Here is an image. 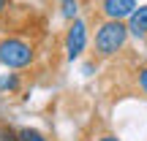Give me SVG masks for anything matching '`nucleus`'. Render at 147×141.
I'll list each match as a JSON object with an SVG mask.
<instances>
[{
    "instance_id": "f03ea898",
    "label": "nucleus",
    "mask_w": 147,
    "mask_h": 141,
    "mask_svg": "<svg viewBox=\"0 0 147 141\" xmlns=\"http://www.w3.org/2000/svg\"><path fill=\"white\" fill-rule=\"evenodd\" d=\"M33 60H36V49H33L30 41H25V38H3L0 41V65H5V68H27V65H33Z\"/></svg>"
},
{
    "instance_id": "423d86ee",
    "label": "nucleus",
    "mask_w": 147,
    "mask_h": 141,
    "mask_svg": "<svg viewBox=\"0 0 147 141\" xmlns=\"http://www.w3.org/2000/svg\"><path fill=\"white\" fill-rule=\"evenodd\" d=\"M0 90H8V92H16V90H19V76H16V73H8V76H3L0 79Z\"/></svg>"
},
{
    "instance_id": "39448f33",
    "label": "nucleus",
    "mask_w": 147,
    "mask_h": 141,
    "mask_svg": "<svg viewBox=\"0 0 147 141\" xmlns=\"http://www.w3.org/2000/svg\"><path fill=\"white\" fill-rule=\"evenodd\" d=\"M128 33L136 38L147 35V5H139V8H134V14L128 16Z\"/></svg>"
},
{
    "instance_id": "6e6552de",
    "label": "nucleus",
    "mask_w": 147,
    "mask_h": 141,
    "mask_svg": "<svg viewBox=\"0 0 147 141\" xmlns=\"http://www.w3.org/2000/svg\"><path fill=\"white\" fill-rule=\"evenodd\" d=\"M60 5H63V16H65V19H76V0H60Z\"/></svg>"
},
{
    "instance_id": "9b49d317",
    "label": "nucleus",
    "mask_w": 147,
    "mask_h": 141,
    "mask_svg": "<svg viewBox=\"0 0 147 141\" xmlns=\"http://www.w3.org/2000/svg\"><path fill=\"white\" fill-rule=\"evenodd\" d=\"M8 3H11V0H0V14H3V11L8 8Z\"/></svg>"
},
{
    "instance_id": "f257e3e1",
    "label": "nucleus",
    "mask_w": 147,
    "mask_h": 141,
    "mask_svg": "<svg viewBox=\"0 0 147 141\" xmlns=\"http://www.w3.org/2000/svg\"><path fill=\"white\" fill-rule=\"evenodd\" d=\"M128 41V25L123 19H106L104 25L95 30V41H93V52L95 57L106 60L115 57Z\"/></svg>"
},
{
    "instance_id": "1a4fd4ad",
    "label": "nucleus",
    "mask_w": 147,
    "mask_h": 141,
    "mask_svg": "<svg viewBox=\"0 0 147 141\" xmlns=\"http://www.w3.org/2000/svg\"><path fill=\"white\" fill-rule=\"evenodd\" d=\"M136 84H139V90H142V92L147 95V65L136 71Z\"/></svg>"
},
{
    "instance_id": "7ed1b4c3",
    "label": "nucleus",
    "mask_w": 147,
    "mask_h": 141,
    "mask_svg": "<svg viewBox=\"0 0 147 141\" xmlns=\"http://www.w3.org/2000/svg\"><path fill=\"white\" fill-rule=\"evenodd\" d=\"M87 46V27L82 19H71L68 30H65V57L76 60Z\"/></svg>"
},
{
    "instance_id": "0eeeda50",
    "label": "nucleus",
    "mask_w": 147,
    "mask_h": 141,
    "mask_svg": "<svg viewBox=\"0 0 147 141\" xmlns=\"http://www.w3.org/2000/svg\"><path fill=\"white\" fill-rule=\"evenodd\" d=\"M19 141H47V138H44V133L33 130V128H22L19 130Z\"/></svg>"
},
{
    "instance_id": "20e7f679",
    "label": "nucleus",
    "mask_w": 147,
    "mask_h": 141,
    "mask_svg": "<svg viewBox=\"0 0 147 141\" xmlns=\"http://www.w3.org/2000/svg\"><path fill=\"white\" fill-rule=\"evenodd\" d=\"M136 8V0H101V14L106 19H128Z\"/></svg>"
},
{
    "instance_id": "9d476101",
    "label": "nucleus",
    "mask_w": 147,
    "mask_h": 141,
    "mask_svg": "<svg viewBox=\"0 0 147 141\" xmlns=\"http://www.w3.org/2000/svg\"><path fill=\"white\" fill-rule=\"evenodd\" d=\"M0 141H19V133H14V130H0Z\"/></svg>"
},
{
    "instance_id": "f8f14e48",
    "label": "nucleus",
    "mask_w": 147,
    "mask_h": 141,
    "mask_svg": "<svg viewBox=\"0 0 147 141\" xmlns=\"http://www.w3.org/2000/svg\"><path fill=\"white\" fill-rule=\"evenodd\" d=\"M98 141H120L117 136H104V138H98Z\"/></svg>"
}]
</instances>
